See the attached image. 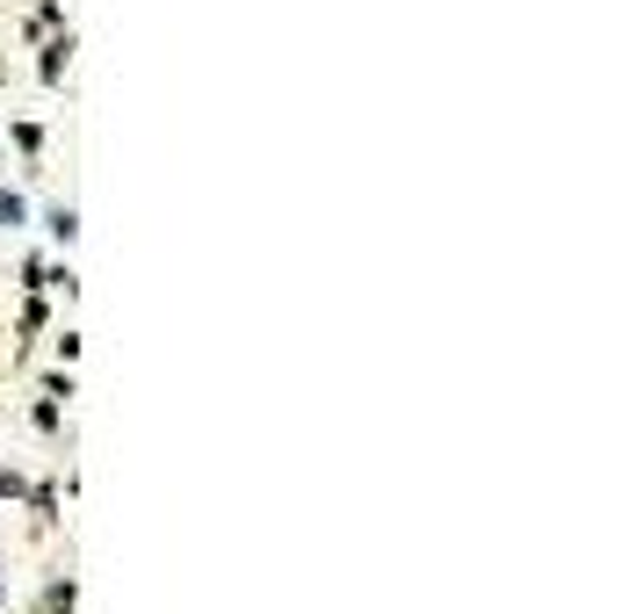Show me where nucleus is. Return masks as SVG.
<instances>
[{
    "instance_id": "1",
    "label": "nucleus",
    "mask_w": 643,
    "mask_h": 614,
    "mask_svg": "<svg viewBox=\"0 0 643 614\" xmlns=\"http://www.w3.org/2000/svg\"><path fill=\"white\" fill-rule=\"evenodd\" d=\"M66 66H72V30H66V36H52V44H44V58H36L44 88H58V80H66Z\"/></svg>"
},
{
    "instance_id": "2",
    "label": "nucleus",
    "mask_w": 643,
    "mask_h": 614,
    "mask_svg": "<svg viewBox=\"0 0 643 614\" xmlns=\"http://www.w3.org/2000/svg\"><path fill=\"white\" fill-rule=\"evenodd\" d=\"M15 326H22V340H36L44 326H52V304H44V289H30V297H22V318H15Z\"/></svg>"
},
{
    "instance_id": "3",
    "label": "nucleus",
    "mask_w": 643,
    "mask_h": 614,
    "mask_svg": "<svg viewBox=\"0 0 643 614\" xmlns=\"http://www.w3.org/2000/svg\"><path fill=\"white\" fill-rule=\"evenodd\" d=\"M44 231H52L58 246H72V239H80V217H72V203H58V211H44Z\"/></svg>"
},
{
    "instance_id": "4",
    "label": "nucleus",
    "mask_w": 643,
    "mask_h": 614,
    "mask_svg": "<svg viewBox=\"0 0 643 614\" xmlns=\"http://www.w3.org/2000/svg\"><path fill=\"white\" fill-rule=\"evenodd\" d=\"M30 420H36V434H58V427H66V405H58V398H36Z\"/></svg>"
},
{
    "instance_id": "5",
    "label": "nucleus",
    "mask_w": 643,
    "mask_h": 614,
    "mask_svg": "<svg viewBox=\"0 0 643 614\" xmlns=\"http://www.w3.org/2000/svg\"><path fill=\"white\" fill-rule=\"evenodd\" d=\"M22 225H30V203L15 189H0V231H22Z\"/></svg>"
},
{
    "instance_id": "6",
    "label": "nucleus",
    "mask_w": 643,
    "mask_h": 614,
    "mask_svg": "<svg viewBox=\"0 0 643 614\" xmlns=\"http://www.w3.org/2000/svg\"><path fill=\"white\" fill-rule=\"evenodd\" d=\"M44 614H72V579H52V585H44Z\"/></svg>"
},
{
    "instance_id": "7",
    "label": "nucleus",
    "mask_w": 643,
    "mask_h": 614,
    "mask_svg": "<svg viewBox=\"0 0 643 614\" xmlns=\"http://www.w3.org/2000/svg\"><path fill=\"white\" fill-rule=\"evenodd\" d=\"M58 22H66V8H58V0H44V8H36V15H30V30L44 36V30H58Z\"/></svg>"
},
{
    "instance_id": "8",
    "label": "nucleus",
    "mask_w": 643,
    "mask_h": 614,
    "mask_svg": "<svg viewBox=\"0 0 643 614\" xmlns=\"http://www.w3.org/2000/svg\"><path fill=\"white\" fill-rule=\"evenodd\" d=\"M15 145L36 159V152H44V123H15Z\"/></svg>"
},
{
    "instance_id": "9",
    "label": "nucleus",
    "mask_w": 643,
    "mask_h": 614,
    "mask_svg": "<svg viewBox=\"0 0 643 614\" xmlns=\"http://www.w3.org/2000/svg\"><path fill=\"white\" fill-rule=\"evenodd\" d=\"M44 268H52V261H44V253H30V261H22V289H44Z\"/></svg>"
},
{
    "instance_id": "10",
    "label": "nucleus",
    "mask_w": 643,
    "mask_h": 614,
    "mask_svg": "<svg viewBox=\"0 0 643 614\" xmlns=\"http://www.w3.org/2000/svg\"><path fill=\"white\" fill-rule=\"evenodd\" d=\"M22 491H30V485H22V470H0V499H22Z\"/></svg>"
},
{
    "instance_id": "11",
    "label": "nucleus",
    "mask_w": 643,
    "mask_h": 614,
    "mask_svg": "<svg viewBox=\"0 0 643 614\" xmlns=\"http://www.w3.org/2000/svg\"><path fill=\"white\" fill-rule=\"evenodd\" d=\"M0 600H8V579H0Z\"/></svg>"
}]
</instances>
